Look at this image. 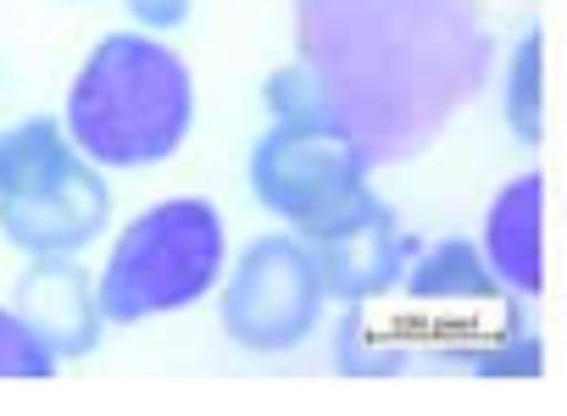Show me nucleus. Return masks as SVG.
<instances>
[{"instance_id":"5","label":"nucleus","mask_w":567,"mask_h":416,"mask_svg":"<svg viewBox=\"0 0 567 416\" xmlns=\"http://www.w3.org/2000/svg\"><path fill=\"white\" fill-rule=\"evenodd\" d=\"M329 305L334 294L318 250L301 233L278 228V233H256L228 261L217 289V327L245 355H296L323 333Z\"/></svg>"},{"instance_id":"2","label":"nucleus","mask_w":567,"mask_h":416,"mask_svg":"<svg viewBox=\"0 0 567 416\" xmlns=\"http://www.w3.org/2000/svg\"><path fill=\"white\" fill-rule=\"evenodd\" d=\"M234 261L228 217L206 195H167L106 233L95 289L112 327H145L217 300Z\"/></svg>"},{"instance_id":"6","label":"nucleus","mask_w":567,"mask_h":416,"mask_svg":"<svg viewBox=\"0 0 567 416\" xmlns=\"http://www.w3.org/2000/svg\"><path fill=\"white\" fill-rule=\"evenodd\" d=\"M12 305L51 344L56 361L95 355L106 327H112L106 305H101V289H95V272L84 267V256H34V261H23V272L12 283Z\"/></svg>"},{"instance_id":"13","label":"nucleus","mask_w":567,"mask_h":416,"mask_svg":"<svg viewBox=\"0 0 567 416\" xmlns=\"http://www.w3.org/2000/svg\"><path fill=\"white\" fill-rule=\"evenodd\" d=\"M368 311H373V305H346V316H340V333H334V361H340V372H357V377L401 372V350L390 344V333L373 327Z\"/></svg>"},{"instance_id":"15","label":"nucleus","mask_w":567,"mask_h":416,"mask_svg":"<svg viewBox=\"0 0 567 416\" xmlns=\"http://www.w3.org/2000/svg\"><path fill=\"white\" fill-rule=\"evenodd\" d=\"M123 18L134 29H151V34H178L195 12V0H117Z\"/></svg>"},{"instance_id":"12","label":"nucleus","mask_w":567,"mask_h":416,"mask_svg":"<svg viewBox=\"0 0 567 416\" xmlns=\"http://www.w3.org/2000/svg\"><path fill=\"white\" fill-rule=\"evenodd\" d=\"M261 106H267V123H346L340 95L329 90V79L307 56H296V62H284V67L267 73Z\"/></svg>"},{"instance_id":"11","label":"nucleus","mask_w":567,"mask_h":416,"mask_svg":"<svg viewBox=\"0 0 567 416\" xmlns=\"http://www.w3.org/2000/svg\"><path fill=\"white\" fill-rule=\"evenodd\" d=\"M462 361H467V372H478V377H539V372H545V339H539V327L523 316V300H512V305L501 311V322L462 350Z\"/></svg>"},{"instance_id":"9","label":"nucleus","mask_w":567,"mask_h":416,"mask_svg":"<svg viewBox=\"0 0 567 416\" xmlns=\"http://www.w3.org/2000/svg\"><path fill=\"white\" fill-rule=\"evenodd\" d=\"M401 294L412 305H423V311H451V316H467V311H489V305L517 300V294L501 289V278L489 272L478 239H467V233H445L434 245H417L412 261H406Z\"/></svg>"},{"instance_id":"1","label":"nucleus","mask_w":567,"mask_h":416,"mask_svg":"<svg viewBox=\"0 0 567 416\" xmlns=\"http://www.w3.org/2000/svg\"><path fill=\"white\" fill-rule=\"evenodd\" d=\"M195 73L167 34L112 29L101 34L68 79L62 128L106 173L167 167L195 134Z\"/></svg>"},{"instance_id":"3","label":"nucleus","mask_w":567,"mask_h":416,"mask_svg":"<svg viewBox=\"0 0 567 416\" xmlns=\"http://www.w3.org/2000/svg\"><path fill=\"white\" fill-rule=\"evenodd\" d=\"M112 233V173L95 167L62 117H18L0 128V239L23 261L84 256Z\"/></svg>"},{"instance_id":"10","label":"nucleus","mask_w":567,"mask_h":416,"mask_svg":"<svg viewBox=\"0 0 567 416\" xmlns=\"http://www.w3.org/2000/svg\"><path fill=\"white\" fill-rule=\"evenodd\" d=\"M501 123L523 150L545 145V34L528 29L501 67Z\"/></svg>"},{"instance_id":"8","label":"nucleus","mask_w":567,"mask_h":416,"mask_svg":"<svg viewBox=\"0 0 567 416\" xmlns=\"http://www.w3.org/2000/svg\"><path fill=\"white\" fill-rule=\"evenodd\" d=\"M478 250L506 294L517 300L545 294V173L539 167L512 173L489 195L484 222H478Z\"/></svg>"},{"instance_id":"7","label":"nucleus","mask_w":567,"mask_h":416,"mask_svg":"<svg viewBox=\"0 0 567 416\" xmlns=\"http://www.w3.org/2000/svg\"><path fill=\"white\" fill-rule=\"evenodd\" d=\"M307 245L318 250V261L329 272L334 305H379V300H390L401 289V278H406L412 250H417V239L401 228V217L384 200L362 206L351 222H340V228H329L323 239H307Z\"/></svg>"},{"instance_id":"4","label":"nucleus","mask_w":567,"mask_h":416,"mask_svg":"<svg viewBox=\"0 0 567 416\" xmlns=\"http://www.w3.org/2000/svg\"><path fill=\"white\" fill-rule=\"evenodd\" d=\"M250 200L301 239H323L379 200L373 145L351 123H267L245 156Z\"/></svg>"},{"instance_id":"14","label":"nucleus","mask_w":567,"mask_h":416,"mask_svg":"<svg viewBox=\"0 0 567 416\" xmlns=\"http://www.w3.org/2000/svg\"><path fill=\"white\" fill-rule=\"evenodd\" d=\"M62 361L51 355V344L18 316L12 300H0V377H56Z\"/></svg>"}]
</instances>
